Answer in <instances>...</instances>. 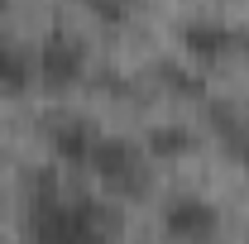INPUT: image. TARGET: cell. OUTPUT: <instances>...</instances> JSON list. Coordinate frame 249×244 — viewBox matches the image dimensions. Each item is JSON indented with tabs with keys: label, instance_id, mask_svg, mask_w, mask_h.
Segmentation results:
<instances>
[{
	"label": "cell",
	"instance_id": "cell-7",
	"mask_svg": "<svg viewBox=\"0 0 249 244\" xmlns=\"http://www.w3.org/2000/svg\"><path fill=\"white\" fill-rule=\"evenodd\" d=\"M96 139H101V129H96L91 120H67L58 134H53V153H58L67 168H87Z\"/></svg>",
	"mask_w": 249,
	"mask_h": 244
},
{
	"label": "cell",
	"instance_id": "cell-1",
	"mask_svg": "<svg viewBox=\"0 0 249 244\" xmlns=\"http://www.w3.org/2000/svg\"><path fill=\"white\" fill-rule=\"evenodd\" d=\"M110 225L96 201L82 196H62L58 187L48 182L29 206V235L34 240H101Z\"/></svg>",
	"mask_w": 249,
	"mask_h": 244
},
{
	"label": "cell",
	"instance_id": "cell-3",
	"mask_svg": "<svg viewBox=\"0 0 249 244\" xmlns=\"http://www.w3.org/2000/svg\"><path fill=\"white\" fill-rule=\"evenodd\" d=\"M34 62H38V82L53 87V91H67V87H77L87 77V48H82V38H72L62 29L38 43Z\"/></svg>",
	"mask_w": 249,
	"mask_h": 244
},
{
	"label": "cell",
	"instance_id": "cell-5",
	"mask_svg": "<svg viewBox=\"0 0 249 244\" xmlns=\"http://www.w3.org/2000/svg\"><path fill=\"white\" fill-rule=\"evenodd\" d=\"M182 48L196 62H220L225 53L240 48V34L225 29V24H211V19H192V24L182 29Z\"/></svg>",
	"mask_w": 249,
	"mask_h": 244
},
{
	"label": "cell",
	"instance_id": "cell-6",
	"mask_svg": "<svg viewBox=\"0 0 249 244\" xmlns=\"http://www.w3.org/2000/svg\"><path fill=\"white\" fill-rule=\"evenodd\" d=\"M38 82V62H34L29 48L0 38V96H24Z\"/></svg>",
	"mask_w": 249,
	"mask_h": 244
},
{
	"label": "cell",
	"instance_id": "cell-2",
	"mask_svg": "<svg viewBox=\"0 0 249 244\" xmlns=\"http://www.w3.org/2000/svg\"><path fill=\"white\" fill-rule=\"evenodd\" d=\"M87 173H91L106 192L134 196V192H144V182H149V158H144L139 144H129V139L101 134L96 149H91V158H87Z\"/></svg>",
	"mask_w": 249,
	"mask_h": 244
},
{
	"label": "cell",
	"instance_id": "cell-4",
	"mask_svg": "<svg viewBox=\"0 0 249 244\" xmlns=\"http://www.w3.org/2000/svg\"><path fill=\"white\" fill-rule=\"evenodd\" d=\"M216 230H220V215L201 196H182L163 211V235L168 240H211Z\"/></svg>",
	"mask_w": 249,
	"mask_h": 244
}]
</instances>
